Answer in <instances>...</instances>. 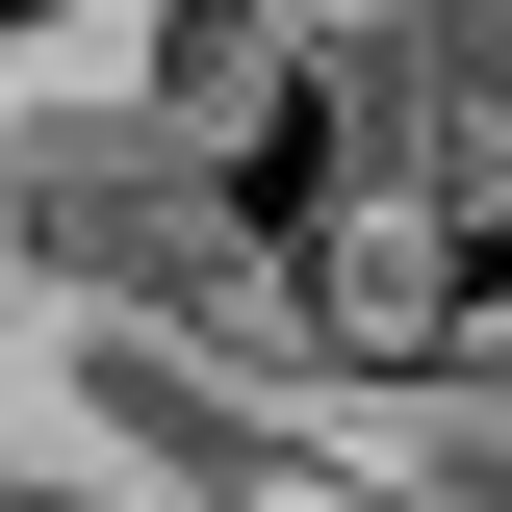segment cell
I'll list each match as a JSON object with an SVG mask.
<instances>
[{"label":"cell","mask_w":512,"mask_h":512,"mask_svg":"<svg viewBox=\"0 0 512 512\" xmlns=\"http://www.w3.org/2000/svg\"><path fill=\"white\" fill-rule=\"evenodd\" d=\"M128 26H154V0H0V103H77V77H128Z\"/></svg>","instance_id":"obj_1"}]
</instances>
